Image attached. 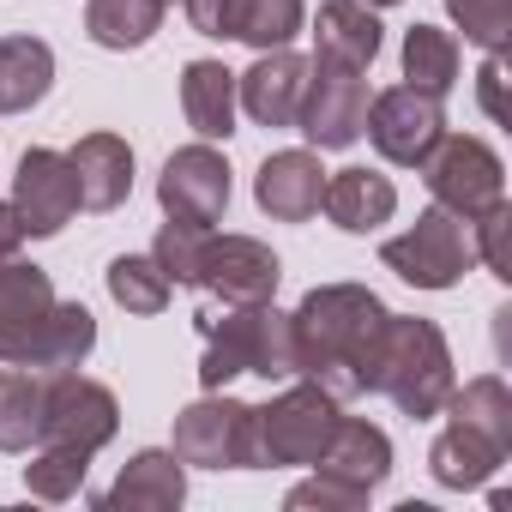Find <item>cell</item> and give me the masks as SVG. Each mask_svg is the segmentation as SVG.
Wrapping results in <instances>:
<instances>
[{
  "mask_svg": "<svg viewBox=\"0 0 512 512\" xmlns=\"http://www.w3.org/2000/svg\"><path fill=\"white\" fill-rule=\"evenodd\" d=\"M506 235H512V205L506 199H494L482 217H470V241H476V266H488L500 284L512 278V247H506Z\"/></svg>",
  "mask_w": 512,
  "mask_h": 512,
  "instance_id": "36",
  "label": "cell"
},
{
  "mask_svg": "<svg viewBox=\"0 0 512 512\" xmlns=\"http://www.w3.org/2000/svg\"><path fill=\"white\" fill-rule=\"evenodd\" d=\"M91 350H97V320H91V308L55 302V314L43 320L31 356H25V368H37V374H67V368H79Z\"/></svg>",
  "mask_w": 512,
  "mask_h": 512,
  "instance_id": "26",
  "label": "cell"
},
{
  "mask_svg": "<svg viewBox=\"0 0 512 512\" xmlns=\"http://www.w3.org/2000/svg\"><path fill=\"white\" fill-rule=\"evenodd\" d=\"M296 320V380H314L338 404L368 392L380 332H386V302L368 284H320L302 296Z\"/></svg>",
  "mask_w": 512,
  "mask_h": 512,
  "instance_id": "1",
  "label": "cell"
},
{
  "mask_svg": "<svg viewBox=\"0 0 512 512\" xmlns=\"http://www.w3.org/2000/svg\"><path fill=\"white\" fill-rule=\"evenodd\" d=\"M368 79L362 73H344V67H314L308 73V91H302V109H296V127L308 133V145L320 151H350L368 127Z\"/></svg>",
  "mask_w": 512,
  "mask_h": 512,
  "instance_id": "11",
  "label": "cell"
},
{
  "mask_svg": "<svg viewBox=\"0 0 512 512\" xmlns=\"http://www.w3.org/2000/svg\"><path fill=\"white\" fill-rule=\"evenodd\" d=\"M362 7H398V0H362Z\"/></svg>",
  "mask_w": 512,
  "mask_h": 512,
  "instance_id": "40",
  "label": "cell"
},
{
  "mask_svg": "<svg viewBox=\"0 0 512 512\" xmlns=\"http://www.w3.org/2000/svg\"><path fill=\"white\" fill-rule=\"evenodd\" d=\"M19 241H25V223H19L13 199H0V260H13V253H19Z\"/></svg>",
  "mask_w": 512,
  "mask_h": 512,
  "instance_id": "39",
  "label": "cell"
},
{
  "mask_svg": "<svg viewBox=\"0 0 512 512\" xmlns=\"http://www.w3.org/2000/svg\"><path fill=\"white\" fill-rule=\"evenodd\" d=\"M422 181H428L434 205L464 223L482 217L494 199H506V169H500L494 145H482L470 133H440V145L422 157Z\"/></svg>",
  "mask_w": 512,
  "mask_h": 512,
  "instance_id": "6",
  "label": "cell"
},
{
  "mask_svg": "<svg viewBox=\"0 0 512 512\" xmlns=\"http://www.w3.org/2000/svg\"><path fill=\"white\" fill-rule=\"evenodd\" d=\"M404 85H416L428 97H446L458 85V37L440 31V25H410V37H404Z\"/></svg>",
  "mask_w": 512,
  "mask_h": 512,
  "instance_id": "29",
  "label": "cell"
},
{
  "mask_svg": "<svg viewBox=\"0 0 512 512\" xmlns=\"http://www.w3.org/2000/svg\"><path fill=\"white\" fill-rule=\"evenodd\" d=\"M278 284H284L278 253L253 235H211L193 278V290H205L217 308H260L278 296Z\"/></svg>",
  "mask_w": 512,
  "mask_h": 512,
  "instance_id": "9",
  "label": "cell"
},
{
  "mask_svg": "<svg viewBox=\"0 0 512 512\" xmlns=\"http://www.w3.org/2000/svg\"><path fill=\"white\" fill-rule=\"evenodd\" d=\"M314 470H332V476H344L356 488H380L392 476V440H386V428H374L362 416H338V428H332L326 452L314 458Z\"/></svg>",
  "mask_w": 512,
  "mask_h": 512,
  "instance_id": "21",
  "label": "cell"
},
{
  "mask_svg": "<svg viewBox=\"0 0 512 512\" xmlns=\"http://www.w3.org/2000/svg\"><path fill=\"white\" fill-rule=\"evenodd\" d=\"M368 494H374V488H356V482H344V476L320 470V476L296 482L284 506H290V512H362V506H368Z\"/></svg>",
  "mask_w": 512,
  "mask_h": 512,
  "instance_id": "35",
  "label": "cell"
},
{
  "mask_svg": "<svg viewBox=\"0 0 512 512\" xmlns=\"http://www.w3.org/2000/svg\"><path fill=\"white\" fill-rule=\"evenodd\" d=\"M199 386L223 392L235 374H260V380H296V320L278 314L272 302L260 308H223L199 314Z\"/></svg>",
  "mask_w": 512,
  "mask_h": 512,
  "instance_id": "2",
  "label": "cell"
},
{
  "mask_svg": "<svg viewBox=\"0 0 512 512\" xmlns=\"http://www.w3.org/2000/svg\"><path fill=\"white\" fill-rule=\"evenodd\" d=\"M91 476V452H73V446H37V458L25 464V494L37 500H73Z\"/></svg>",
  "mask_w": 512,
  "mask_h": 512,
  "instance_id": "32",
  "label": "cell"
},
{
  "mask_svg": "<svg viewBox=\"0 0 512 512\" xmlns=\"http://www.w3.org/2000/svg\"><path fill=\"white\" fill-rule=\"evenodd\" d=\"M13 211L25 223V235H61L79 211V181H73V163L49 145H31L19 157V175H13Z\"/></svg>",
  "mask_w": 512,
  "mask_h": 512,
  "instance_id": "13",
  "label": "cell"
},
{
  "mask_svg": "<svg viewBox=\"0 0 512 512\" xmlns=\"http://www.w3.org/2000/svg\"><path fill=\"white\" fill-rule=\"evenodd\" d=\"M55 302L61 296H55L43 266L19 260V253L0 260V362H7V368H25V356H31L43 320L55 314Z\"/></svg>",
  "mask_w": 512,
  "mask_h": 512,
  "instance_id": "14",
  "label": "cell"
},
{
  "mask_svg": "<svg viewBox=\"0 0 512 512\" xmlns=\"http://www.w3.org/2000/svg\"><path fill=\"white\" fill-rule=\"evenodd\" d=\"M344 404L320 392L314 380H296L272 404H253V470H284V464H314L338 428Z\"/></svg>",
  "mask_w": 512,
  "mask_h": 512,
  "instance_id": "4",
  "label": "cell"
},
{
  "mask_svg": "<svg viewBox=\"0 0 512 512\" xmlns=\"http://www.w3.org/2000/svg\"><path fill=\"white\" fill-rule=\"evenodd\" d=\"M67 163H73V181H79V205L85 211L127 205V193H133V145L121 133H85L67 151Z\"/></svg>",
  "mask_w": 512,
  "mask_h": 512,
  "instance_id": "18",
  "label": "cell"
},
{
  "mask_svg": "<svg viewBox=\"0 0 512 512\" xmlns=\"http://www.w3.org/2000/svg\"><path fill=\"white\" fill-rule=\"evenodd\" d=\"M181 7H187V25L199 37L229 43V31H235V0H181Z\"/></svg>",
  "mask_w": 512,
  "mask_h": 512,
  "instance_id": "37",
  "label": "cell"
},
{
  "mask_svg": "<svg viewBox=\"0 0 512 512\" xmlns=\"http://www.w3.org/2000/svg\"><path fill=\"white\" fill-rule=\"evenodd\" d=\"M163 13H169V0H91L85 7V37L97 49H145L157 31H163Z\"/></svg>",
  "mask_w": 512,
  "mask_h": 512,
  "instance_id": "25",
  "label": "cell"
},
{
  "mask_svg": "<svg viewBox=\"0 0 512 512\" xmlns=\"http://www.w3.org/2000/svg\"><path fill=\"white\" fill-rule=\"evenodd\" d=\"M326 175L332 169H320V151H278L253 175V199L278 223H308L326 199Z\"/></svg>",
  "mask_w": 512,
  "mask_h": 512,
  "instance_id": "16",
  "label": "cell"
},
{
  "mask_svg": "<svg viewBox=\"0 0 512 512\" xmlns=\"http://www.w3.org/2000/svg\"><path fill=\"white\" fill-rule=\"evenodd\" d=\"M506 464V446H494L488 434H476V428H464V422H446V434L428 446V476L440 482V488H482L494 470Z\"/></svg>",
  "mask_w": 512,
  "mask_h": 512,
  "instance_id": "23",
  "label": "cell"
},
{
  "mask_svg": "<svg viewBox=\"0 0 512 512\" xmlns=\"http://www.w3.org/2000/svg\"><path fill=\"white\" fill-rule=\"evenodd\" d=\"M308 73H314V61H302L296 49H266L247 73H235V103L260 127H296Z\"/></svg>",
  "mask_w": 512,
  "mask_h": 512,
  "instance_id": "15",
  "label": "cell"
},
{
  "mask_svg": "<svg viewBox=\"0 0 512 512\" xmlns=\"http://www.w3.org/2000/svg\"><path fill=\"white\" fill-rule=\"evenodd\" d=\"M476 79H482L476 91H482V109H488V121H506V97H500V85H506V55H488Z\"/></svg>",
  "mask_w": 512,
  "mask_h": 512,
  "instance_id": "38",
  "label": "cell"
},
{
  "mask_svg": "<svg viewBox=\"0 0 512 512\" xmlns=\"http://www.w3.org/2000/svg\"><path fill=\"white\" fill-rule=\"evenodd\" d=\"M121 428V404L103 380H85L79 368L67 374H49V392H43V440L37 446H73V452H103Z\"/></svg>",
  "mask_w": 512,
  "mask_h": 512,
  "instance_id": "8",
  "label": "cell"
},
{
  "mask_svg": "<svg viewBox=\"0 0 512 512\" xmlns=\"http://www.w3.org/2000/svg\"><path fill=\"white\" fill-rule=\"evenodd\" d=\"M302 0H235V43H247V49H290L296 43V31H302Z\"/></svg>",
  "mask_w": 512,
  "mask_h": 512,
  "instance_id": "30",
  "label": "cell"
},
{
  "mask_svg": "<svg viewBox=\"0 0 512 512\" xmlns=\"http://www.w3.org/2000/svg\"><path fill=\"white\" fill-rule=\"evenodd\" d=\"M205 241H211V229H205V223L169 217V223L157 229L151 260L163 266V278H169V284H193V278H199V260H205Z\"/></svg>",
  "mask_w": 512,
  "mask_h": 512,
  "instance_id": "33",
  "label": "cell"
},
{
  "mask_svg": "<svg viewBox=\"0 0 512 512\" xmlns=\"http://www.w3.org/2000/svg\"><path fill=\"white\" fill-rule=\"evenodd\" d=\"M181 115L199 139L235 133V73L223 61H187L181 67Z\"/></svg>",
  "mask_w": 512,
  "mask_h": 512,
  "instance_id": "22",
  "label": "cell"
},
{
  "mask_svg": "<svg viewBox=\"0 0 512 512\" xmlns=\"http://www.w3.org/2000/svg\"><path fill=\"white\" fill-rule=\"evenodd\" d=\"M187 500V464L163 446L151 452H133L115 476V488L103 494L109 512H175Z\"/></svg>",
  "mask_w": 512,
  "mask_h": 512,
  "instance_id": "19",
  "label": "cell"
},
{
  "mask_svg": "<svg viewBox=\"0 0 512 512\" xmlns=\"http://www.w3.org/2000/svg\"><path fill=\"white\" fill-rule=\"evenodd\" d=\"M380 260L404 284H416V290H452L464 272H476V241H470V223L464 217L428 205L404 235H392L380 247Z\"/></svg>",
  "mask_w": 512,
  "mask_h": 512,
  "instance_id": "5",
  "label": "cell"
},
{
  "mask_svg": "<svg viewBox=\"0 0 512 512\" xmlns=\"http://www.w3.org/2000/svg\"><path fill=\"white\" fill-rule=\"evenodd\" d=\"M446 13L464 31V43H476L482 55H506V43H512V0H446Z\"/></svg>",
  "mask_w": 512,
  "mask_h": 512,
  "instance_id": "34",
  "label": "cell"
},
{
  "mask_svg": "<svg viewBox=\"0 0 512 512\" xmlns=\"http://www.w3.org/2000/svg\"><path fill=\"white\" fill-rule=\"evenodd\" d=\"M368 139H374V151L386 157V163H398V169H422V157L440 145V133H446V109H440V97H428V91H416V85H398V91H380L374 103H368V127H362Z\"/></svg>",
  "mask_w": 512,
  "mask_h": 512,
  "instance_id": "10",
  "label": "cell"
},
{
  "mask_svg": "<svg viewBox=\"0 0 512 512\" xmlns=\"http://www.w3.org/2000/svg\"><path fill=\"white\" fill-rule=\"evenodd\" d=\"M43 392H49V374L37 368L0 374V452H31L43 440Z\"/></svg>",
  "mask_w": 512,
  "mask_h": 512,
  "instance_id": "27",
  "label": "cell"
},
{
  "mask_svg": "<svg viewBox=\"0 0 512 512\" xmlns=\"http://www.w3.org/2000/svg\"><path fill=\"white\" fill-rule=\"evenodd\" d=\"M169 278H163V266L151 260V253H121V260H109V296H115V308H127V314H163L169 308Z\"/></svg>",
  "mask_w": 512,
  "mask_h": 512,
  "instance_id": "31",
  "label": "cell"
},
{
  "mask_svg": "<svg viewBox=\"0 0 512 512\" xmlns=\"http://www.w3.org/2000/svg\"><path fill=\"white\" fill-rule=\"evenodd\" d=\"M55 85V49L43 37H0V115H25Z\"/></svg>",
  "mask_w": 512,
  "mask_h": 512,
  "instance_id": "24",
  "label": "cell"
},
{
  "mask_svg": "<svg viewBox=\"0 0 512 512\" xmlns=\"http://www.w3.org/2000/svg\"><path fill=\"white\" fill-rule=\"evenodd\" d=\"M320 211H326L338 229H350V235H374L380 223H392L398 187H392L380 169H338V175H326Z\"/></svg>",
  "mask_w": 512,
  "mask_h": 512,
  "instance_id": "20",
  "label": "cell"
},
{
  "mask_svg": "<svg viewBox=\"0 0 512 512\" xmlns=\"http://www.w3.org/2000/svg\"><path fill=\"white\" fill-rule=\"evenodd\" d=\"M446 416L464 422V428H476V434H488L494 446L512 452V392H506L500 374H476L470 386H452Z\"/></svg>",
  "mask_w": 512,
  "mask_h": 512,
  "instance_id": "28",
  "label": "cell"
},
{
  "mask_svg": "<svg viewBox=\"0 0 512 512\" xmlns=\"http://www.w3.org/2000/svg\"><path fill=\"white\" fill-rule=\"evenodd\" d=\"M452 386H458V380H452L446 332H440L434 320H422V314H386L368 392H386L410 422H428V416L446 410Z\"/></svg>",
  "mask_w": 512,
  "mask_h": 512,
  "instance_id": "3",
  "label": "cell"
},
{
  "mask_svg": "<svg viewBox=\"0 0 512 512\" xmlns=\"http://www.w3.org/2000/svg\"><path fill=\"white\" fill-rule=\"evenodd\" d=\"M380 61V19L362 0H326L314 19V67L368 73Z\"/></svg>",
  "mask_w": 512,
  "mask_h": 512,
  "instance_id": "17",
  "label": "cell"
},
{
  "mask_svg": "<svg viewBox=\"0 0 512 512\" xmlns=\"http://www.w3.org/2000/svg\"><path fill=\"white\" fill-rule=\"evenodd\" d=\"M157 205L169 217H187V223L211 229L229 211V163H223V151H211V139L181 145L157 175Z\"/></svg>",
  "mask_w": 512,
  "mask_h": 512,
  "instance_id": "12",
  "label": "cell"
},
{
  "mask_svg": "<svg viewBox=\"0 0 512 512\" xmlns=\"http://www.w3.org/2000/svg\"><path fill=\"white\" fill-rule=\"evenodd\" d=\"M169 452L193 470H253V404L241 398H199L175 416Z\"/></svg>",
  "mask_w": 512,
  "mask_h": 512,
  "instance_id": "7",
  "label": "cell"
}]
</instances>
